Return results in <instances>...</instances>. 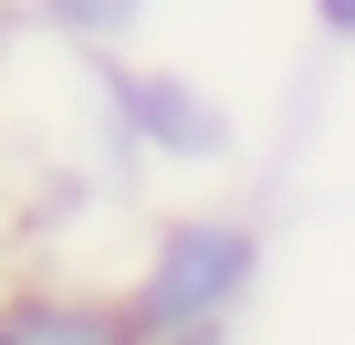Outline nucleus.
Returning a JSON list of instances; mask_svg holds the SVG:
<instances>
[{"mask_svg":"<svg viewBox=\"0 0 355 345\" xmlns=\"http://www.w3.org/2000/svg\"><path fill=\"white\" fill-rule=\"evenodd\" d=\"M261 272H272V230L251 210H178L146 230L115 293H125L136 345H230L241 314L261 303Z\"/></svg>","mask_w":355,"mask_h":345,"instance_id":"nucleus-1","label":"nucleus"},{"mask_svg":"<svg viewBox=\"0 0 355 345\" xmlns=\"http://www.w3.org/2000/svg\"><path fill=\"white\" fill-rule=\"evenodd\" d=\"M84 63H94V105H105V136L125 146V167H230L241 157V115L209 74L125 63V53H84Z\"/></svg>","mask_w":355,"mask_h":345,"instance_id":"nucleus-2","label":"nucleus"},{"mask_svg":"<svg viewBox=\"0 0 355 345\" xmlns=\"http://www.w3.org/2000/svg\"><path fill=\"white\" fill-rule=\"evenodd\" d=\"M0 345H136V324H125V293L105 283H11Z\"/></svg>","mask_w":355,"mask_h":345,"instance_id":"nucleus-3","label":"nucleus"},{"mask_svg":"<svg viewBox=\"0 0 355 345\" xmlns=\"http://www.w3.org/2000/svg\"><path fill=\"white\" fill-rule=\"evenodd\" d=\"M21 11H32L53 42H73V53H125V42L146 32L157 0H21Z\"/></svg>","mask_w":355,"mask_h":345,"instance_id":"nucleus-4","label":"nucleus"},{"mask_svg":"<svg viewBox=\"0 0 355 345\" xmlns=\"http://www.w3.org/2000/svg\"><path fill=\"white\" fill-rule=\"evenodd\" d=\"M303 22H313L324 42H355V0H303Z\"/></svg>","mask_w":355,"mask_h":345,"instance_id":"nucleus-5","label":"nucleus"},{"mask_svg":"<svg viewBox=\"0 0 355 345\" xmlns=\"http://www.w3.org/2000/svg\"><path fill=\"white\" fill-rule=\"evenodd\" d=\"M0 293H11V220H0Z\"/></svg>","mask_w":355,"mask_h":345,"instance_id":"nucleus-6","label":"nucleus"}]
</instances>
